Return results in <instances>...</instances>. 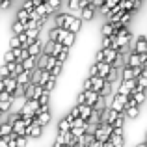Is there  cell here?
Instances as JSON below:
<instances>
[{
    "label": "cell",
    "instance_id": "ee69618b",
    "mask_svg": "<svg viewBox=\"0 0 147 147\" xmlns=\"http://www.w3.org/2000/svg\"><path fill=\"white\" fill-rule=\"evenodd\" d=\"M6 90V78H0V91Z\"/></svg>",
    "mask_w": 147,
    "mask_h": 147
},
{
    "label": "cell",
    "instance_id": "7c38bea8",
    "mask_svg": "<svg viewBox=\"0 0 147 147\" xmlns=\"http://www.w3.org/2000/svg\"><path fill=\"white\" fill-rule=\"evenodd\" d=\"M132 50H136V52H145L147 50V43H145V36H140L136 39V43L132 45Z\"/></svg>",
    "mask_w": 147,
    "mask_h": 147
},
{
    "label": "cell",
    "instance_id": "ba28073f",
    "mask_svg": "<svg viewBox=\"0 0 147 147\" xmlns=\"http://www.w3.org/2000/svg\"><path fill=\"white\" fill-rule=\"evenodd\" d=\"M117 56H119V50H117V49H114V47L104 49V61H108V63H114V61L117 60Z\"/></svg>",
    "mask_w": 147,
    "mask_h": 147
},
{
    "label": "cell",
    "instance_id": "ffe728a7",
    "mask_svg": "<svg viewBox=\"0 0 147 147\" xmlns=\"http://www.w3.org/2000/svg\"><path fill=\"white\" fill-rule=\"evenodd\" d=\"M78 106H80V115L82 117H90L91 115V112H93V106L91 104H86V102H78Z\"/></svg>",
    "mask_w": 147,
    "mask_h": 147
},
{
    "label": "cell",
    "instance_id": "9c48e42d",
    "mask_svg": "<svg viewBox=\"0 0 147 147\" xmlns=\"http://www.w3.org/2000/svg\"><path fill=\"white\" fill-rule=\"evenodd\" d=\"M95 13H97V7H95L93 4L88 6V7H84V9H82V21H93Z\"/></svg>",
    "mask_w": 147,
    "mask_h": 147
},
{
    "label": "cell",
    "instance_id": "7bdbcfd3",
    "mask_svg": "<svg viewBox=\"0 0 147 147\" xmlns=\"http://www.w3.org/2000/svg\"><path fill=\"white\" fill-rule=\"evenodd\" d=\"M104 2H106V0H93V6H95V7H97V11H99V7H100V6H102V4H104Z\"/></svg>",
    "mask_w": 147,
    "mask_h": 147
},
{
    "label": "cell",
    "instance_id": "7dc6e473",
    "mask_svg": "<svg viewBox=\"0 0 147 147\" xmlns=\"http://www.w3.org/2000/svg\"><path fill=\"white\" fill-rule=\"evenodd\" d=\"M2 114H4V112H2V110H0V115H2Z\"/></svg>",
    "mask_w": 147,
    "mask_h": 147
},
{
    "label": "cell",
    "instance_id": "f1b7e54d",
    "mask_svg": "<svg viewBox=\"0 0 147 147\" xmlns=\"http://www.w3.org/2000/svg\"><path fill=\"white\" fill-rule=\"evenodd\" d=\"M86 127H73V129H71V132H73V136H75L76 138V140H78V138L80 136H84V134H86Z\"/></svg>",
    "mask_w": 147,
    "mask_h": 147
},
{
    "label": "cell",
    "instance_id": "5b68a950",
    "mask_svg": "<svg viewBox=\"0 0 147 147\" xmlns=\"http://www.w3.org/2000/svg\"><path fill=\"white\" fill-rule=\"evenodd\" d=\"M41 132H43V125H41V123H37V121H34L32 125L26 127V132H24V134H26L28 138H39Z\"/></svg>",
    "mask_w": 147,
    "mask_h": 147
},
{
    "label": "cell",
    "instance_id": "4dcf8cb0",
    "mask_svg": "<svg viewBox=\"0 0 147 147\" xmlns=\"http://www.w3.org/2000/svg\"><path fill=\"white\" fill-rule=\"evenodd\" d=\"M56 80H58V76H54V75H50V78L47 80V84H45V90H49V91H52V90H54V86H56Z\"/></svg>",
    "mask_w": 147,
    "mask_h": 147
},
{
    "label": "cell",
    "instance_id": "f35d334b",
    "mask_svg": "<svg viewBox=\"0 0 147 147\" xmlns=\"http://www.w3.org/2000/svg\"><path fill=\"white\" fill-rule=\"evenodd\" d=\"M95 60H97V61H104V49H99V52L95 54Z\"/></svg>",
    "mask_w": 147,
    "mask_h": 147
},
{
    "label": "cell",
    "instance_id": "8d00e7d4",
    "mask_svg": "<svg viewBox=\"0 0 147 147\" xmlns=\"http://www.w3.org/2000/svg\"><path fill=\"white\" fill-rule=\"evenodd\" d=\"M11 2H13V0H0V9H7V7L11 6Z\"/></svg>",
    "mask_w": 147,
    "mask_h": 147
},
{
    "label": "cell",
    "instance_id": "e0dca14e",
    "mask_svg": "<svg viewBox=\"0 0 147 147\" xmlns=\"http://www.w3.org/2000/svg\"><path fill=\"white\" fill-rule=\"evenodd\" d=\"M91 80H93V90L95 91H100V88H102L104 82H106V78H104V76H100V75H93V76H91Z\"/></svg>",
    "mask_w": 147,
    "mask_h": 147
},
{
    "label": "cell",
    "instance_id": "2e32d148",
    "mask_svg": "<svg viewBox=\"0 0 147 147\" xmlns=\"http://www.w3.org/2000/svg\"><path fill=\"white\" fill-rule=\"evenodd\" d=\"M130 78H136L134 76V69L130 65H123L121 69V80H130Z\"/></svg>",
    "mask_w": 147,
    "mask_h": 147
},
{
    "label": "cell",
    "instance_id": "7402d4cb",
    "mask_svg": "<svg viewBox=\"0 0 147 147\" xmlns=\"http://www.w3.org/2000/svg\"><path fill=\"white\" fill-rule=\"evenodd\" d=\"M15 88H17V78L15 76H6V91L15 93Z\"/></svg>",
    "mask_w": 147,
    "mask_h": 147
},
{
    "label": "cell",
    "instance_id": "3957f363",
    "mask_svg": "<svg viewBox=\"0 0 147 147\" xmlns=\"http://www.w3.org/2000/svg\"><path fill=\"white\" fill-rule=\"evenodd\" d=\"M134 88H136V78H130V80H119V88H117V91H119V93H125V95H130Z\"/></svg>",
    "mask_w": 147,
    "mask_h": 147
},
{
    "label": "cell",
    "instance_id": "c3c4849f",
    "mask_svg": "<svg viewBox=\"0 0 147 147\" xmlns=\"http://www.w3.org/2000/svg\"><path fill=\"white\" fill-rule=\"evenodd\" d=\"M145 140H147V134H145Z\"/></svg>",
    "mask_w": 147,
    "mask_h": 147
},
{
    "label": "cell",
    "instance_id": "ac0fdd59",
    "mask_svg": "<svg viewBox=\"0 0 147 147\" xmlns=\"http://www.w3.org/2000/svg\"><path fill=\"white\" fill-rule=\"evenodd\" d=\"M97 63H99V73H97V75H100V76L106 78L108 73H110V69H112V63H108V61H97Z\"/></svg>",
    "mask_w": 147,
    "mask_h": 147
},
{
    "label": "cell",
    "instance_id": "277c9868",
    "mask_svg": "<svg viewBox=\"0 0 147 147\" xmlns=\"http://www.w3.org/2000/svg\"><path fill=\"white\" fill-rule=\"evenodd\" d=\"M73 121H75V115L69 112V114L58 123V132H67V130H71L73 129Z\"/></svg>",
    "mask_w": 147,
    "mask_h": 147
},
{
    "label": "cell",
    "instance_id": "8fae6325",
    "mask_svg": "<svg viewBox=\"0 0 147 147\" xmlns=\"http://www.w3.org/2000/svg\"><path fill=\"white\" fill-rule=\"evenodd\" d=\"M36 121L41 123L43 127H47L49 123H50V112L45 110V112H39V114H36Z\"/></svg>",
    "mask_w": 147,
    "mask_h": 147
},
{
    "label": "cell",
    "instance_id": "d4e9b609",
    "mask_svg": "<svg viewBox=\"0 0 147 147\" xmlns=\"http://www.w3.org/2000/svg\"><path fill=\"white\" fill-rule=\"evenodd\" d=\"M49 56H50L49 52H41L39 56H37V67H39V69H45V67H47V63H49Z\"/></svg>",
    "mask_w": 147,
    "mask_h": 147
},
{
    "label": "cell",
    "instance_id": "30bf717a",
    "mask_svg": "<svg viewBox=\"0 0 147 147\" xmlns=\"http://www.w3.org/2000/svg\"><path fill=\"white\" fill-rule=\"evenodd\" d=\"M22 67H24L26 71H34V69L37 67V56H32V54H30V56L22 61Z\"/></svg>",
    "mask_w": 147,
    "mask_h": 147
},
{
    "label": "cell",
    "instance_id": "1f68e13d",
    "mask_svg": "<svg viewBox=\"0 0 147 147\" xmlns=\"http://www.w3.org/2000/svg\"><path fill=\"white\" fill-rule=\"evenodd\" d=\"M4 61H15V49H7L6 54H4Z\"/></svg>",
    "mask_w": 147,
    "mask_h": 147
},
{
    "label": "cell",
    "instance_id": "7a4b0ae2",
    "mask_svg": "<svg viewBox=\"0 0 147 147\" xmlns=\"http://www.w3.org/2000/svg\"><path fill=\"white\" fill-rule=\"evenodd\" d=\"M127 100H129V95L115 91V93H114V99H112V102H110V106L114 108V110H117V112H125Z\"/></svg>",
    "mask_w": 147,
    "mask_h": 147
},
{
    "label": "cell",
    "instance_id": "6da1fadb",
    "mask_svg": "<svg viewBox=\"0 0 147 147\" xmlns=\"http://www.w3.org/2000/svg\"><path fill=\"white\" fill-rule=\"evenodd\" d=\"M104 95L100 93V91H95V90H82V93L76 97V102H86V104H91V106H95V102L100 100Z\"/></svg>",
    "mask_w": 147,
    "mask_h": 147
},
{
    "label": "cell",
    "instance_id": "b9f144b4",
    "mask_svg": "<svg viewBox=\"0 0 147 147\" xmlns=\"http://www.w3.org/2000/svg\"><path fill=\"white\" fill-rule=\"evenodd\" d=\"M93 4V0H80V6L82 7H88V6H91Z\"/></svg>",
    "mask_w": 147,
    "mask_h": 147
},
{
    "label": "cell",
    "instance_id": "8992f818",
    "mask_svg": "<svg viewBox=\"0 0 147 147\" xmlns=\"http://www.w3.org/2000/svg\"><path fill=\"white\" fill-rule=\"evenodd\" d=\"M43 39L41 37H37V39H34L32 43H30V47H28V52L32 54V56H39L41 52H43Z\"/></svg>",
    "mask_w": 147,
    "mask_h": 147
},
{
    "label": "cell",
    "instance_id": "603a6c76",
    "mask_svg": "<svg viewBox=\"0 0 147 147\" xmlns=\"http://www.w3.org/2000/svg\"><path fill=\"white\" fill-rule=\"evenodd\" d=\"M134 90H140V91H145L147 90V76L145 75H140L136 78V88H134ZM132 90V91H134Z\"/></svg>",
    "mask_w": 147,
    "mask_h": 147
},
{
    "label": "cell",
    "instance_id": "5bb4252c",
    "mask_svg": "<svg viewBox=\"0 0 147 147\" xmlns=\"http://www.w3.org/2000/svg\"><path fill=\"white\" fill-rule=\"evenodd\" d=\"M9 132H13V123L6 119V121L0 123V136H7Z\"/></svg>",
    "mask_w": 147,
    "mask_h": 147
},
{
    "label": "cell",
    "instance_id": "d6a6232c",
    "mask_svg": "<svg viewBox=\"0 0 147 147\" xmlns=\"http://www.w3.org/2000/svg\"><path fill=\"white\" fill-rule=\"evenodd\" d=\"M60 145H65V132H58L56 140H54V147H60Z\"/></svg>",
    "mask_w": 147,
    "mask_h": 147
},
{
    "label": "cell",
    "instance_id": "d6986e66",
    "mask_svg": "<svg viewBox=\"0 0 147 147\" xmlns=\"http://www.w3.org/2000/svg\"><path fill=\"white\" fill-rule=\"evenodd\" d=\"M24 30H26V22H22V21H17V19H15V22L11 24V34H15V36H17V34L24 32Z\"/></svg>",
    "mask_w": 147,
    "mask_h": 147
},
{
    "label": "cell",
    "instance_id": "f6af8a7d",
    "mask_svg": "<svg viewBox=\"0 0 147 147\" xmlns=\"http://www.w3.org/2000/svg\"><path fill=\"white\" fill-rule=\"evenodd\" d=\"M45 2H49V0H34V4H36V7H37V6H41V4H45Z\"/></svg>",
    "mask_w": 147,
    "mask_h": 147
},
{
    "label": "cell",
    "instance_id": "d590c367",
    "mask_svg": "<svg viewBox=\"0 0 147 147\" xmlns=\"http://www.w3.org/2000/svg\"><path fill=\"white\" fill-rule=\"evenodd\" d=\"M82 90H93V80H91V76H88V78L84 80Z\"/></svg>",
    "mask_w": 147,
    "mask_h": 147
},
{
    "label": "cell",
    "instance_id": "836d02e7",
    "mask_svg": "<svg viewBox=\"0 0 147 147\" xmlns=\"http://www.w3.org/2000/svg\"><path fill=\"white\" fill-rule=\"evenodd\" d=\"M9 47H11V49H19V47H21V39H19V36H15V34L11 36V39H9Z\"/></svg>",
    "mask_w": 147,
    "mask_h": 147
},
{
    "label": "cell",
    "instance_id": "74e56055",
    "mask_svg": "<svg viewBox=\"0 0 147 147\" xmlns=\"http://www.w3.org/2000/svg\"><path fill=\"white\" fill-rule=\"evenodd\" d=\"M60 4H61V0H49V6H50V7H52V9H54V11H56V9H58V6H60Z\"/></svg>",
    "mask_w": 147,
    "mask_h": 147
},
{
    "label": "cell",
    "instance_id": "e575fe53",
    "mask_svg": "<svg viewBox=\"0 0 147 147\" xmlns=\"http://www.w3.org/2000/svg\"><path fill=\"white\" fill-rule=\"evenodd\" d=\"M67 6H69V11H75L76 7H82V6H80V0H69Z\"/></svg>",
    "mask_w": 147,
    "mask_h": 147
},
{
    "label": "cell",
    "instance_id": "ab89813d",
    "mask_svg": "<svg viewBox=\"0 0 147 147\" xmlns=\"http://www.w3.org/2000/svg\"><path fill=\"white\" fill-rule=\"evenodd\" d=\"M97 73H99V63H97V61H95V63L91 65V69H90V75L93 76V75H97Z\"/></svg>",
    "mask_w": 147,
    "mask_h": 147
},
{
    "label": "cell",
    "instance_id": "cb8c5ba5",
    "mask_svg": "<svg viewBox=\"0 0 147 147\" xmlns=\"http://www.w3.org/2000/svg\"><path fill=\"white\" fill-rule=\"evenodd\" d=\"M100 93H102L104 97H110V95L114 93V82H110V80H106V82H104V86L100 88Z\"/></svg>",
    "mask_w": 147,
    "mask_h": 147
},
{
    "label": "cell",
    "instance_id": "bcb514c9",
    "mask_svg": "<svg viewBox=\"0 0 147 147\" xmlns=\"http://www.w3.org/2000/svg\"><path fill=\"white\" fill-rule=\"evenodd\" d=\"M142 75H145V76H147V61L144 63V73H142Z\"/></svg>",
    "mask_w": 147,
    "mask_h": 147
},
{
    "label": "cell",
    "instance_id": "4fadbf2b",
    "mask_svg": "<svg viewBox=\"0 0 147 147\" xmlns=\"http://www.w3.org/2000/svg\"><path fill=\"white\" fill-rule=\"evenodd\" d=\"M100 34H102V36H114L115 34V24L106 21L102 26H100Z\"/></svg>",
    "mask_w": 147,
    "mask_h": 147
},
{
    "label": "cell",
    "instance_id": "f546056e",
    "mask_svg": "<svg viewBox=\"0 0 147 147\" xmlns=\"http://www.w3.org/2000/svg\"><path fill=\"white\" fill-rule=\"evenodd\" d=\"M9 73H11L9 63H6V61H4V63L0 65V78H6V76H9Z\"/></svg>",
    "mask_w": 147,
    "mask_h": 147
},
{
    "label": "cell",
    "instance_id": "44dd1931",
    "mask_svg": "<svg viewBox=\"0 0 147 147\" xmlns=\"http://www.w3.org/2000/svg\"><path fill=\"white\" fill-rule=\"evenodd\" d=\"M125 121H127V114L125 112H119L117 117L114 119V127L115 129H123V127H125Z\"/></svg>",
    "mask_w": 147,
    "mask_h": 147
},
{
    "label": "cell",
    "instance_id": "4316f807",
    "mask_svg": "<svg viewBox=\"0 0 147 147\" xmlns=\"http://www.w3.org/2000/svg\"><path fill=\"white\" fill-rule=\"evenodd\" d=\"M112 43H114V36H102V39H100V49L112 47Z\"/></svg>",
    "mask_w": 147,
    "mask_h": 147
},
{
    "label": "cell",
    "instance_id": "60d3db41",
    "mask_svg": "<svg viewBox=\"0 0 147 147\" xmlns=\"http://www.w3.org/2000/svg\"><path fill=\"white\" fill-rule=\"evenodd\" d=\"M71 114L75 115V117H78V115H80V106H78V104H76V106H75V108L71 110Z\"/></svg>",
    "mask_w": 147,
    "mask_h": 147
},
{
    "label": "cell",
    "instance_id": "9a60e30c",
    "mask_svg": "<svg viewBox=\"0 0 147 147\" xmlns=\"http://www.w3.org/2000/svg\"><path fill=\"white\" fill-rule=\"evenodd\" d=\"M125 114H127V117L136 119L138 115H140V104H134V106H127V108H125Z\"/></svg>",
    "mask_w": 147,
    "mask_h": 147
},
{
    "label": "cell",
    "instance_id": "83f0119b",
    "mask_svg": "<svg viewBox=\"0 0 147 147\" xmlns=\"http://www.w3.org/2000/svg\"><path fill=\"white\" fill-rule=\"evenodd\" d=\"M130 95H132V97L136 99V102H138V104H142V102H144V100H145V91L134 90V91H132V93H130Z\"/></svg>",
    "mask_w": 147,
    "mask_h": 147
},
{
    "label": "cell",
    "instance_id": "52a82bcc",
    "mask_svg": "<svg viewBox=\"0 0 147 147\" xmlns=\"http://www.w3.org/2000/svg\"><path fill=\"white\" fill-rule=\"evenodd\" d=\"M26 127H28V125L24 123V119L19 117L17 121H13V134H15V136H26V134H24Z\"/></svg>",
    "mask_w": 147,
    "mask_h": 147
},
{
    "label": "cell",
    "instance_id": "484cf974",
    "mask_svg": "<svg viewBox=\"0 0 147 147\" xmlns=\"http://www.w3.org/2000/svg\"><path fill=\"white\" fill-rule=\"evenodd\" d=\"M15 19H17V21H22V22H26V21L30 19V11L26 9V7H21V9L17 11V17H15Z\"/></svg>",
    "mask_w": 147,
    "mask_h": 147
}]
</instances>
